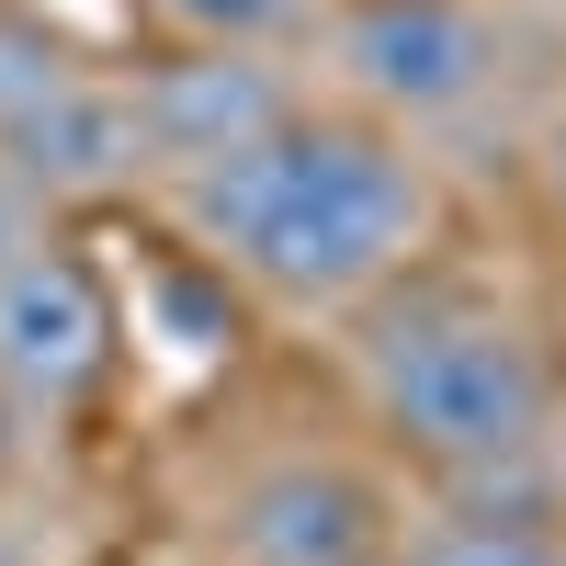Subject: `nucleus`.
<instances>
[{"label": "nucleus", "mask_w": 566, "mask_h": 566, "mask_svg": "<svg viewBox=\"0 0 566 566\" xmlns=\"http://www.w3.org/2000/svg\"><path fill=\"white\" fill-rule=\"evenodd\" d=\"M103 363H114L103 283L45 239L23 261H0V397L12 408H69V397L103 386Z\"/></svg>", "instance_id": "4"}, {"label": "nucleus", "mask_w": 566, "mask_h": 566, "mask_svg": "<svg viewBox=\"0 0 566 566\" xmlns=\"http://www.w3.org/2000/svg\"><path fill=\"white\" fill-rule=\"evenodd\" d=\"M544 170H555V205H566V125L544 136Z\"/></svg>", "instance_id": "12"}, {"label": "nucleus", "mask_w": 566, "mask_h": 566, "mask_svg": "<svg viewBox=\"0 0 566 566\" xmlns=\"http://www.w3.org/2000/svg\"><path fill=\"white\" fill-rule=\"evenodd\" d=\"M340 69L386 114H464L499 80V23L464 0H352L340 12Z\"/></svg>", "instance_id": "5"}, {"label": "nucleus", "mask_w": 566, "mask_h": 566, "mask_svg": "<svg viewBox=\"0 0 566 566\" xmlns=\"http://www.w3.org/2000/svg\"><path fill=\"white\" fill-rule=\"evenodd\" d=\"M0 170H12L34 205H80V193H114V181H136L148 159H136V114H125V91L69 69L34 114L0 125Z\"/></svg>", "instance_id": "7"}, {"label": "nucleus", "mask_w": 566, "mask_h": 566, "mask_svg": "<svg viewBox=\"0 0 566 566\" xmlns=\"http://www.w3.org/2000/svg\"><path fill=\"white\" fill-rule=\"evenodd\" d=\"M408 566H566V533H544V522H442Z\"/></svg>", "instance_id": "8"}, {"label": "nucleus", "mask_w": 566, "mask_h": 566, "mask_svg": "<svg viewBox=\"0 0 566 566\" xmlns=\"http://www.w3.org/2000/svg\"><path fill=\"white\" fill-rule=\"evenodd\" d=\"M431 216V181H419L408 148L363 125H261L250 148H227L205 170H181V227L205 250H227L239 272H261L272 295L328 306L386 283Z\"/></svg>", "instance_id": "1"}, {"label": "nucleus", "mask_w": 566, "mask_h": 566, "mask_svg": "<svg viewBox=\"0 0 566 566\" xmlns=\"http://www.w3.org/2000/svg\"><path fill=\"white\" fill-rule=\"evenodd\" d=\"M374 566H408V555H374Z\"/></svg>", "instance_id": "15"}, {"label": "nucleus", "mask_w": 566, "mask_h": 566, "mask_svg": "<svg viewBox=\"0 0 566 566\" xmlns=\"http://www.w3.org/2000/svg\"><path fill=\"white\" fill-rule=\"evenodd\" d=\"M23 250H34V193L0 170V261H23Z\"/></svg>", "instance_id": "11"}, {"label": "nucleus", "mask_w": 566, "mask_h": 566, "mask_svg": "<svg viewBox=\"0 0 566 566\" xmlns=\"http://www.w3.org/2000/svg\"><path fill=\"white\" fill-rule=\"evenodd\" d=\"M12 453H23V442H12V408H0V476H12Z\"/></svg>", "instance_id": "13"}, {"label": "nucleus", "mask_w": 566, "mask_h": 566, "mask_svg": "<svg viewBox=\"0 0 566 566\" xmlns=\"http://www.w3.org/2000/svg\"><path fill=\"white\" fill-rule=\"evenodd\" d=\"M0 566H23V555H12V544H0Z\"/></svg>", "instance_id": "14"}, {"label": "nucleus", "mask_w": 566, "mask_h": 566, "mask_svg": "<svg viewBox=\"0 0 566 566\" xmlns=\"http://www.w3.org/2000/svg\"><path fill=\"white\" fill-rule=\"evenodd\" d=\"M363 397H374V419H386L408 453L488 464V453L544 442L555 374H544L522 317H499L476 295H408V306L374 317V340H363Z\"/></svg>", "instance_id": "2"}, {"label": "nucleus", "mask_w": 566, "mask_h": 566, "mask_svg": "<svg viewBox=\"0 0 566 566\" xmlns=\"http://www.w3.org/2000/svg\"><path fill=\"white\" fill-rule=\"evenodd\" d=\"M159 23H181L193 45H261V34H283L306 12V0H148Z\"/></svg>", "instance_id": "10"}, {"label": "nucleus", "mask_w": 566, "mask_h": 566, "mask_svg": "<svg viewBox=\"0 0 566 566\" xmlns=\"http://www.w3.org/2000/svg\"><path fill=\"white\" fill-rule=\"evenodd\" d=\"M125 114H136V159L148 170H205L227 148H250L261 125H283V80L261 45H193V57L136 80Z\"/></svg>", "instance_id": "6"}, {"label": "nucleus", "mask_w": 566, "mask_h": 566, "mask_svg": "<svg viewBox=\"0 0 566 566\" xmlns=\"http://www.w3.org/2000/svg\"><path fill=\"white\" fill-rule=\"evenodd\" d=\"M57 80H69V45L45 34V23H12V12H0V125L34 114Z\"/></svg>", "instance_id": "9"}, {"label": "nucleus", "mask_w": 566, "mask_h": 566, "mask_svg": "<svg viewBox=\"0 0 566 566\" xmlns=\"http://www.w3.org/2000/svg\"><path fill=\"white\" fill-rule=\"evenodd\" d=\"M216 555L227 566H374L386 555V499H374V476H352L328 453H283L227 488Z\"/></svg>", "instance_id": "3"}]
</instances>
